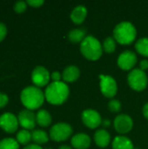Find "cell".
<instances>
[{
	"label": "cell",
	"mask_w": 148,
	"mask_h": 149,
	"mask_svg": "<svg viewBox=\"0 0 148 149\" xmlns=\"http://www.w3.org/2000/svg\"><path fill=\"white\" fill-rule=\"evenodd\" d=\"M69 96V87L62 81L52 82L48 85L44 92L46 100L52 105L63 104Z\"/></svg>",
	"instance_id": "6da1fadb"
},
{
	"label": "cell",
	"mask_w": 148,
	"mask_h": 149,
	"mask_svg": "<svg viewBox=\"0 0 148 149\" xmlns=\"http://www.w3.org/2000/svg\"><path fill=\"white\" fill-rule=\"evenodd\" d=\"M22 104L28 110H35L39 108L44 101V93L37 86H27L20 95Z\"/></svg>",
	"instance_id": "7a4b0ae2"
},
{
	"label": "cell",
	"mask_w": 148,
	"mask_h": 149,
	"mask_svg": "<svg viewBox=\"0 0 148 149\" xmlns=\"http://www.w3.org/2000/svg\"><path fill=\"white\" fill-rule=\"evenodd\" d=\"M137 35L134 25L127 21L118 24L113 30V38L120 45L132 44Z\"/></svg>",
	"instance_id": "3957f363"
},
{
	"label": "cell",
	"mask_w": 148,
	"mask_h": 149,
	"mask_svg": "<svg viewBox=\"0 0 148 149\" xmlns=\"http://www.w3.org/2000/svg\"><path fill=\"white\" fill-rule=\"evenodd\" d=\"M80 51L83 56L87 59L97 60L102 55L103 47L96 38L87 36L80 44Z\"/></svg>",
	"instance_id": "277c9868"
},
{
	"label": "cell",
	"mask_w": 148,
	"mask_h": 149,
	"mask_svg": "<svg viewBox=\"0 0 148 149\" xmlns=\"http://www.w3.org/2000/svg\"><path fill=\"white\" fill-rule=\"evenodd\" d=\"M127 81L131 88L135 91H143L147 86V76L141 69H133L127 77Z\"/></svg>",
	"instance_id": "5b68a950"
},
{
	"label": "cell",
	"mask_w": 148,
	"mask_h": 149,
	"mask_svg": "<svg viewBox=\"0 0 148 149\" xmlns=\"http://www.w3.org/2000/svg\"><path fill=\"white\" fill-rule=\"evenodd\" d=\"M72 134V127L67 123H57L51 127L50 130V137L54 141H66Z\"/></svg>",
	"instance_id": "8992f818"
},
{
	"label": "cell",
	"mask_w": 148,
	"mask_h": 149,
	"mask_svg": "<svg viewBox=\"0 0 148 149\" xmlns=\"http://www.w3.org/2000/svg\"><path fill=\"white\" fill-rule=\"evenodd\" d=\"M100 90L106 98H113L118 90L115 79L109 75H100Z\"/></svg>",
	"instance_id": "52a82bcc"
},
{
	"label": "cell",
	"mask_w": 148,
	"mask_h": 149,
	"mask_svg": "<svg viewBox=\"0 0 148 149\" xmlns=\"http://www.w3.org/2000/svg\"><path fill=\"white\" fill-rule=\"evenodd\" d=\"M31 80L37 87L45 86L50 80V73L44 66H37L31 73Z\"/></svg>",
	"instance_id": "ba28073f"
},
{
	"label": "cell",
	"mask_w": 148,
	"mask_h": 149,
	"mask_svg": "<svg viewBox=\"0 0 148 149\" xmlns=\"http://www.w3.org/2000/svg\"><path fill=\"white\" fill-rule=\"evenodd\" d=\"M82 120L83 123L89 128L94 129L99 127L102 123V119L100 114L92 109H87L85 110L82 113Z\"/></svg>",
	"instance_id": "9c48e42d"
},
{
	"label": "cell",
	"mask_w": 148,
	"mask_h": 149,
	"mask_svg": "<svg viewBox=\"0 0 148 149\" xmlns=\"http://www.w3.org/2000/svg\"><path fill=\"white\" fill-rule=\"evenodd\" d=\"M18 124L17 118L10 113H5L0 116V127L8 134L17 131Z\"/></svg>",
	"instance_id": "30bf717a"
},
{
	"label": "cell",
	"mask_w": 148,
	"mask_h": 149,
	"mask_svg": "<svg viewBox=\"0 0 148 149\" xmlns=\"http://www.w3.org/2000/svg\"><path fill=\"white\" fill-rule=\"evenodd\" d=\"M18 123L19 125L24 127L25 130H31L33 129L36 126V114L31 111L28 109L22 110L18 113Z\"/></svg>",
	"instance_id": "8fae6325"
},
{
	"label": "cell",
	"mask_w": 148,
	"mask_h": 149,
	"mask_svg": "<svg viewBox=\"0 0 148 149\" xmlns=\"http://www.w3.org/2000/svg\"><path fill=\"white\" fill-rule=\"evenodd\" d=\"M114 127L116 131L120 134H126L129 133L133 126V120L130 116L126 114H120L114 120Z\"/></svg>",
	"instance_id": "7c38bea8"
},
{
	"label": "cell",
	"mask_w": 148,
	"mask_h": 149,
	"mask_svg": "<svg viewBox=\"0 0 148 149\" xmlns=\"http://www.w3.org/2000/svg\"><path fill=\"white\" fill-rule=\"evenodd\" d=\"M137 63V56L133 52L125 51L118 58V65L122 70H131Z\"/></svg>",
	"instance_id": "4fadbf2b"
},
{
	"label": "cell",
	"mask_w": 148,
	"mask_h": 149,
	"mask_svg": "<svg viewBox=\"0 0 148 149\" xmlns=\"http://www.w3.org/2000/svg\"><path fill=\"white\" fill-rule=\"evenodd\" d=\"M72 146L75 149H87L90 147L91 139L85 134H77L71 140Z\"/></svg>",
	"instance_id": "5bb4252c"
},
{
	"label": "cell",
	"mask_w": 148,
	"mask_h": 149,
	"mask_svg": "<svg viewBox=\"0 0 148 149\" xmlns=\"http://www.w3.org/2000/svg\"><path fill=\"white\" fill-rule=\"evenodd\" d=\"M87 15V10L85 6L83 5H78L76 6L72 13H71V19L73 21L74 24H82Z\"/></svg>",
	"instance_id": "9a60e30c"
},
{
	"label": "cell",
	"mask_w": 148,
	"mask_h": 149,
	"mask_svg": "<svg viewBox=\"0 0 148 149\" xmlns=\"http://www.w3.org/2000/svg\"><path fill=\"white\" fill-rule=\"evenodd\" d=\"M94 141L97 146L99 148H106L109 145L111 141V136L106 130L100 129L98 130L94 134Z\"/></svg>",
	"instance_id": "2e32d148"
},
{
	"label": "cell",
	"mask_w": 148,
	"mask_h": 149,
	"mask_svg": "<svg viewBox=\"0 0 148 149\" xmlns=\"http://www.w3.org/2000/svg\"><path fill=\"white\" fill-rule=\"evenodd\" d=\"M79 75H80V72L77 66L69 65L64 70L62 78L65 82H74L79 78Z\"/></svg>",
	"instance_id": "e0dca14e"
},
{
	"label": "cell",
	"mask_w": 148,
	"mask_h": 149,
	"mask_svg": "<svg viewBox=\"0 0 148 149\" xmlns=\"http://www.w3.org/2000/svg\"><path fill=\"white\" fill-rule=\"evenodd\" d=\"M113 149H134L133 144L127 137L117 136L113 141Z\"/></svg>",
	"instance_id": "ac0fdd59"
},
{
	"label": "cell",
	"mask_w": 148,
	"mask_h": 149,
	"mask_svg": "<svg viewBox=\"0 0 148 149\" xmlns=\"http://www.w3.org/2000/svg\"><path fill=\"white\" fill-rule=\"evenodd\" d=\"M37 123L43 127H46L51 123V116L46 110H39L36 114Z\"/></svg>",
	"instance_id": "d6986e66"
},
{
	"label": "cell",
	"mask_w": 148,
	"mask_h": 149,
	"mask_svg": "<svg viewBox=\"0 0 148 149\" xmlns=\"http://www.w3.org/2000/svg\"><path fill=\"white\" fill-rule=\"evenodd\" d=\"M68 38L72 43H81L85 38V31L83 29H74L68 33Z\"/></svg>",
	"instance_id": "ffe728a7"
},
{
	"label": "cell",
	"mask_w": 148,
	"mask_h": 149,
	"mask_svg": "<svg viewBox=\"0 0 148 149\" xmlns=\"http://www.w3.org/2000/svg\"><path fill=\"white\" fill-rule=\"evenodd\" d=\"M31 140L37 144H44L49 141V137L47 134L43 130H34L31 133Z\"/></svg>",
	"instance_id": "44dd1931"
},
{
	"label": "cell",
	"mask_w": 148,
	"mask_h": 149,
	"mask_svg": "<svg viewBox=\"0 0 148 149\" xmlns=\"http://www.w3.org/2000/svg\"><path fill=\"white\" fill-rule=\"evenodd\" d=\"M136 51L142 56L148 57V38H142L135 44Z\"/></svg>",
	"instance_id": "7402d4cb"
},
{
	"label": "cell",
	"mask_w": 148,
	"mask_h": 149,
	"mask_svg": "<svg viewBox=\"0 0 148 149\" xmlns=\"http://www.w3.org/2000/svg\"><path fill=\"white\" fill-rule=\"evenodd\" d=\"M31 141V133L28 130H21L17 134V141L22 145H26Z\"/></svg>",
	"instance_id": "603a6c76"
},
{
	"label": "cell",
	"mask_w": 148,
	"mask_h": 149,
	"mask_svg": "<svg viewBox=\"0 0 148 149\" xmlns=\"http://www.w3.org/2000/svg\"><path fill=\"white\" fill-rule=\"evenodd\" d=\"M0 149H19L18 142L12 138L3 139L0 141Z\"/></svg>",
	"instance_id": "cb8c5ba5"
},
{
	"label": "cell",
	"mask_w": 148,
	"mask_h": 149,
	"mask_svg": "<svg viewBox=\"0 0 148 149\" xmlns=\"http://www.w3.org/2000/svg\"><path fill=\"white\" fill-rule=\"evenodd\" d=\"M103 50L108 53H112L115 51L116 49V41L114 38H111V37H108L106 38L104 42H103Z\"/></svg>",
	"instance_id": "d4e9b609"
},
{
	"label": "cell",
	"mask_w": 148,
	"mask_h": 149,
	"mask_svg": "<svg viewBox=\"0 0 148 149\" xmlns=\"http://www.w3.org/2000/svg\"><path fill=\"white\" fill-rule=\"evenodd\" d=\"M108 108L113 113H118L121 108V104L117 100H113L108 104Z\"/></svg>",
	"instance_id": "484cf974"
},
{
	"label": "cell",
	"mask_w": 148,
	"mask_h": 149,
	"mask_svg": "<svg viewBox=\"0 0 148 149\" xmlns=\"http://www.w3.org/2000/svg\"><path fill=\"white\" fill-rule=\"evenodd\" d=\"M27 7V3L24 1H18L14 5V10L17 13H23Z\"/></svg>",
	"instance_id": "4316f807"
},
{
	"label": "cell",
	"mask_w": 148,
	"mask_h": 149,
	"mask_svg": "<svg viewBox=\"0 0 148 149\" xmlns=\"http://www.w3.org/2000/svg\"><path fill=\"white\" fill-rule=\"evenodd\" d=\"M9 102V98L6 94L0 93V108L4 107Z\"/></svg>",
	"instance_id": "83f0119b"
},
{
	"label": "cell",
	"mask_w": 148,
	"mask_h": 149,
	"mask_svg": "<svg viewBox=\"0 0 148 149\" xmlns=\"http://www.w3.org/2000/svg\"><path fill=\"white\" fill-rule=\"evenodd\" d=\"M26 3L32 7L38 8V7H40L44 3V1L43 0H28Z\"/></svg>",
	"instance_id": "f1b7e54d"
},
{
	"label": "cell",
	"mask_w": 148,
	"mask_h": 149,
	"mask_svg": "<svg viewBox=\"0 0 148 149\" xmlns=\"http://www.w3.org/2000/svg\"><path fill=\"white\" fill-rule=\"evenodd\" d=\"M6 33H7V29H6V26L0 23V42L5 38L6 36Z\"/></svg>",
	"instance_id": "f546056e"
},
{
	"label": "cell",
	"mask_w": 148,
	"mask_h": 149,
	"mask_svg": "<svg viewBox=\"0 0 148 149\" xmlns=\"http://www.w3.org/2000/svg\"><path fill=\"white\" fill-rule=\"evenodd\" d=\"M51 78L53 80V82H58V81H60V79L62 78V76L60 75L58 72H53L51 75Z\"/></svg>",
	"instance_id": "4dcf8cb0"
},
{
	"label": "cell",
	"mask_w": 148,
	"mask_h": 149,
	"mask_svg": "<svg viewBox=\"0 0 148 149\" xmlns=\"http://www.w3.org/2000/svg\"><path fill=\"white\" fill-rule=\"evenodd\" d=\"M140 69L142 70V71H145V70H147L148 68V61L147 60H142L141 62H140Z\"/></svg>",
	"instance_id": "1f68e13d"
},
{
	"label": "cell",
	"mask_w": 148,
	"mask_h": 149,
	"mask_svg": "<svg viewBox=\"0 0 148 149\" xmlns=\"http://www.w3.org/2000/svg\"><path fill=\"white\" fill-rule=\"evenodd\" d=\"M24 149H43L39 145H37V144H31V145H28L26 146Z\"/></svg>",
	"instance_id": "d6a6232c"
},
{
	"label": "cell",
	"mask_w": 148,
	"mask_h": 149,
	"mask_svg": "<svg viewBox=\"0 0 148 149\" xmlns=\"http://www.w3.org/2000/svg\"><path fill=\"white\" fill-rule=\"evenodd\" d=\"M143 114H144V116L148 120V103L145 104V106L143 107Z\"/></svg>",
	"instance_id": "836d02e7"
},
{
	"label": "cell",
	"mask_w": 148,
	"mask_h": 149,
	"mask_svg": "<svg viewBox=\"0 0 148 149\" xmlns=\"http://www.w3.org/2000/svg\"><path fill=\"white\" fill-rule=\"evenodd\" d=\"M58 149H72L71 147L67 146V145H63V146H60Z\"/></svg>",
	"instance_id": "e575fe53"
},
{
	"label": "cell",
	"mask_w": 148,
	"mask_h": 149,
	"mask_svg": "<svg viewBox=\"0 0 148 149\" xmlns=\"http://www.w3.org/2000/svg\"><path fill=\"white\" fill-rule=\"evenodd\" d=\"M104 125H105V126L106 125V127H108V125H109V121H107V120H106V121H105V122H104Z\"/></svg>",
	"instance_id": "d590c367"
}]
</instances>
